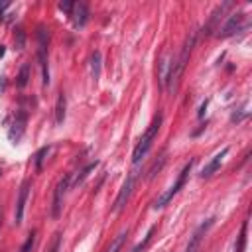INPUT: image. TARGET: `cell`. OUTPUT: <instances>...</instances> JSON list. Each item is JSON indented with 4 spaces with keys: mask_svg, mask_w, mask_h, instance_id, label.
Listing matches in <instances>:
<instances>
[{
    "mask_svg": "<svg viewBox=\"0 0 252 252\" xmlns=\"http://www.w3.org/2000/svg\"><path fill=\"white\" fill-rule=\"evenodd\" d=\"M63 120H65V93H59L57 104H55V122L63 124Z\"/></svg>",
    "mask_w": 252,
    "mask_h": 252,
    "instance_id": "obj_14",
    "label": "cell"
},
{
    "mask_svg": "<svg viewBox=\"0 0 252 252\" xmlns=\"http://www.w3.org/2000/svg\"><path fill=\"white\" fill-rule=\"evenodd\" d=\"M213 222H215V219H209L207 222H203L193 234H191V238H189V244H187V248H185V252H201V242H203V236H205V232L213 226Z\"/></svg>",
    "mask_w": 252,
    "mask_h": 252,
    "instance_id": "obj_7",
    "label": "cell"
},
{
    "mask_svg": "<svg viewBox=\"0 0 252 252\" xmlns=\"http://www.w3.org/2000/svg\"><path fill=\"white\" fill-rule=\"evenodd\" d=\"M47 41H49V32L45 30V26L37 28V59H39V67H41V77H43V85H49V67H47Z\"/></svg>",
    "mask_w": 252,
    "mask_h": 252,
    "instance_id": "obj_3",
    "label": "cell"
},
{
    "mask_svg": "<svg viewBox=\"0 0 252 252\" xmlns=\"http://www.w3.org/2000/svg\"><path fill=\"white\" fill-rule=\"evenodd\" d=\"M154 230H156V226H152V228L148 230V234L144 236V240H142V242H138V244H136V246H134V248H132L130 252H142V250H144V248L148 246V242L152 240V234H154Z\"/></svg>",
    "mask_w": 252,
    "mask_h": 252,
    "instance_id": "obj_17",
    "label": "cell"
},
{
    "mask_svg": "<svg viewBox=\"0 0 252 252\" xmlns=\"http://www.w3.org/2000/svg\"><path fill=\"white\" fill-rule=\"evenodd\" d=\"M100 61H102L100 51H94L91 55V75H93V81H98V77H100Z\"/></svg>",
    "mask_w": 252,
    "mask_h": 252,
    "instance_id": "obj_13",
    "label": "cell"
},
{
    "mask_svg": "<svg viewBox=\"0 0 252 252\" xmlns=\"http://www.w3.org/2000/svg\"><path fill=\"white\" fill-rule=\"evenodd\" d=\"M226 154H228V148H222L219 154H215V156H213V159L203 167L201 175H203V177H211V175L220 167V163H222V159H224V156H226Z\"/></svg>",
    "mask_w": 252,
    "mask_h": 252,
    "instance_id": "obj_11",
    "label": "cell"
},
{
    "mask_svg": "<svg viewBox=\"0 0 252 252\" xmlns=\"http://www.w3.org/2000/svg\"><path fill=\"white\" fill-rule=\"evenodd\" d=\"M163 161H165V154H161V156H159V163H163ZM159 167H161V165H158V161H156V163H154V167L150 169V177H152V175H156V169H159Z\"/></svg>",
    "mask_w": 252,
    "mask_h": 252,
    "instance_id": "obj_22",
    "label": "cell"
},
{
    "mask_svg": "<svg viewBox=\"0 0 252 252\" xmlns=\"http://www.w3.org/2000/svg\"><path fill=\"white\" fill-rule=\"evenodd\" d=\"M30 179H24V183L20 185V193H18V203H16V222L20 224L24 219V209H26V201H28V193H30Z\"/></svg>",
    "mask_w": 252,
    "mask_h": 252,
    "instance_id": "obj_9",
    "label": "cell"
},
{
    "mask_svg": "<svg viewBox=\"0 0 252 252\" xmlns=\"http://www.w3.org/2000/svg\"><path fill=\"white\" fill-rule=\"evenodd\" d=\"M191 167H193V159L191 161H187L185 165H183V169H181V173H179V177L175 179V183L165 191V193H161L158 199H156V203H154V207L156 209H161V207H165L177 193H179V189L185 185V179H187V175H189V171H191Z\"/></svg>",
    "mask_w": 252,
    "mask_h": 252,
    "instance_id": "obj_4",
    "label": "cell"
},
{
    "mask_svg": "<svg viewBox=\"0 0 252 252\" xmlns=\"http://www.w3.org/2000/svg\"><path fill=\"white\" fill-rule=\"evenodd\" d=\"M26 122H28V114L24 110H18L16 116H14V122H12V128L8 130V136L12 142H18L26 130Z\"/></svg>",
    "mask_w": 252,
    "mask_h": 252,
    "instance_id": "obj_8",
    "label": "cell"
},
{
    "mask_svg": "<svg viewBox=\"0 0 252 252\" xmlns=\"http://www.w3.org/2000/svg\"><path fill=\"white\" fill-rule=\"evenodd\" d=\"M71 18H73L75 28H83L89 20V6L85 2H75L71 8Z\"/></svg>",
    "mask_w": 252,
    "mask_h": 252,
    "instance_id": "obj_10",
    "label": "cell"
},
{
    "mask_svg": "<svg viewBox=\"0 0 252 252\" xmlns=\"http://www.w3.org/2000/svg\"><path fill=\"white\" fill-rule=\"evenodd\" d=\"M246 228H248V220L242 222V228H240V234H238V244L234 246V252H244V246H246Z\"/></svg>",
    "mask_w": 252,
    "mask_h": 252,
    "instance_id": "obj_16",
    "label": "cell"
},
{
    "mask_svg": "<svg viewBox=\"0 0 252 252\" xmlns=\"http://www.w3.org/2000/svg\"><path fill=\"white\" fill-rule=\"evenodd\" d=\"M159 126H161V112H158V114L154 116V120L150 122L148 130H146V132L142 134V138L138 140V144H136V148H134V152H132V161H134V163H140V159L146 158L148 150L152 148V144H154V140H156V136H158V132H159Z\"/></svg>",
    "mask_w": 252,
    "mask_h": 252,
    "instance_id": "obj_2",
    "label": "cell"
},
{
    "mask_svg": "<svg viewBox=\"0 0 252 252\" xmlns=\"http://www.w3.org/2000/svg\"><path fill=\"white\" fill-rule=\"evenodd\" d=\"M59 8H61V10H65V12H69V14H71V8H73V2H61V4H59Z\"/></svg>",
    "mask_w": 252,
    "mask_h": 252,
    "instance_id": "obj_23",
    "label": "cell"
},
{
    "mask_svg": "<svg viewBox=\"0 0 252 252\" xmlns=\"http://www.w3.org/2000/svg\"><path fill=\"white\" fill-rule=\"evenodd\" d=\"M0 55H4V47L2 45H0Z\"/></svg>",
    "mask_w": 252,
    "mask_h": 252,
    "instance_id": "obj_24",
    "label": "cell"
},
{
    "mask_svg": "<svg viewBox=\"0 0 252 252\" xmlns=\"http://www.w3.org/2000/svg\"><path fill=\"white\" fill-rule=\"evenodd\" d=\"M195 41H197V32H191V35H187L185 43L181 45V51H179L177 59L171 61L169 73L165 77V81H167V93H175V89L179 85V79H181V75H183V71L187 67V61H189V55H191V49H193Z\"/></svg>",
    "mask_w": 252,
    "mask_h": 252,
    "instance_id": "obj_1",
    "label": "cell"
},
{
    "mask_svg": "<svg viewBox=\"0 0 252 252\" xmlns=\"http://www.w3.org/2000/svg\"><path fill=\"white\" fill-rule=\"evenodd\" d=\"M0 222H2V213H0Z\"/></svg>",
    "mask_w": 252,
    "mask_h": 252,
    "instance_id": "obj_25",
    "label": "cell"
},
{
    "mask_svg": "<svg viewBox=\"0 0 252 252\" xmlns=\"http://www.w3.org/2000/svg\"><path fill=\"white\" fill-rule=\"evenodd\" d=\"M126 236H128V230H122L112 242H110V246L104 250V252H118L120 248H122V244H124V240H126Z\"/></svg>",
    "mask_w": 252,
    "mask_h": 252,
    "instance_id": "obj_15",
    "label": "cell"
},
{
    "mask_svg": "<svg viewBox=\"0 0 252 252\" xmlns=\"http://www.w3.org/2000/svg\"><path fill=\"white\" fill-rule=\"evenodd\" d=\"M134 181H136V169H134V171H130V173L126 175V181L122 183V189H120V193H118V197H116V201H114V211L124 209V205H126V203H128V199H130V193H132Z\"/></svg>",
    "mask_w": 252,
    "mask_h": 252,
    "instance_id": "obj_6",
    "label": "cell"
},
{
    "mask_svg": "<svg viewBox=\"0 0 252 252\" xmlns=\"http://www.w3.org/2000/svg\"><path fill=\"white\" fill-rule=\"evenodd\" d=\"M33 242H35V230H32V232L28 234V238H26V242L22 244L20 252H30V250H32V246H33Z\"/></svg>",
    "mask_w": 252,
    "mask_h": 252,
    "instance_id": "obj_18",
    "label": "cell"
},
{
    "mask_svg": "<svg viewBox=\"0 0 252 252\" xmlns=\"http://www.w3.org/2000/svg\"><path fill=\"white\" fill-rule=\"evenodd\" d=\"M240 28H242V14H232V16L228 18V22L222 26L220 37H228V35H232L234 32H238Z\"/></svg>",
    "mask_w": 252,
    "mask_h": 252,
    "instance_id": "obj_12",
    "label": "cell"
},
{
    "mask_svg": "<svg viewBox=\"0 0 252 252\" xmlns=\"http://www.w3.org/2000/svg\"><path fill=\"white\" fill-rule=\"evenodd\" d=\"M28 83V65H24L22 67V71H20V77H18V87H24Z\"/></svg>",
    "mask_w": 252,
    "mask_h": 252,
    "instance_id": "obj_21",
    "label": "cell"
},
{
    "mask_svg": "<svg viewBox=\"0 0 252 252\" xmlns=\"http://www.w3.org/2000/svg\"><path fill=\"white\" fill-rule=\"evenodd\" d=\"M94 167H96V161H93V163H89V165H87L85 169H81V175H79V177L75 179V185H79V183H83V181H85V177L89 175V171H93Z\"/></svg>",
    "mask_w": 252,
    "mask_h": 252,
    "instance_id": "obj_19",
    "label": "cell"
},
{
    "mask_svg": "<svg viewBox=\"0 0 252 252\" xmlns=\"http://www.w3.org/2000/svg\"><path fill=\"white\" fill-rule=\"evenodd\" d=\"M69 181H71V175H65L63 179H59L57 187H55V193H53V207H51V217L57 219L61 215V207H63V195L69 187Z\"/></svg>",
    "mask_w": 252,
    "mask_h": 252,
    "instance_id": "obj_5",
    "label": "cell"
},
{
    "mask_svg": "<svg viewBox=\"0 0 252 252\" xmlns=\"http://www.w3.org/2000/svg\"><path fill=\"white\" fill-rule=\"evenodd\" d=\"M47 152H49V148L45 146V148H41V150H39V152L35 154V167H37V169L41 167V163H43V156H45Z\"/></svg>",
    "mask_w": 252,
    "mask_h": 252,
    "instance_id": "obj_20",
    "label": "cell"
}]
</instances>
